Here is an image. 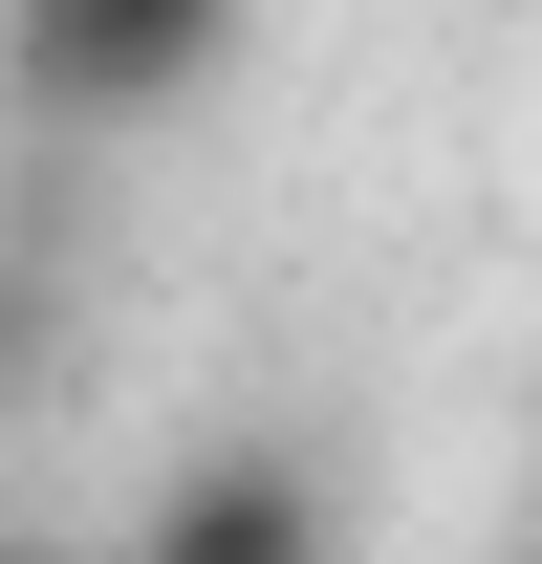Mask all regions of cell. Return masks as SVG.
I'll return each mask as SVG.
<instances>
[{
  "instance_id": "cell-3",
  "label": "cell",
  "mask_w": 542,
  "mask_h": 564,
  "mask_svg": "<svg viewBox=\"0 0 542 564\" xmlns=\"http://www.w3.org/2000/svg\"><path fill=\"white\" fill-rule=\"evenodd\" d=\"M44 369V261H0V391Z\"/></svg>"
},
{
  "instance_id": "cell-4",
  "label": "cell",
  "mask_w": 542,
  "mask_h": 564,
  "mask_svg": "<svg viewBox=\"0 0 542 564\" xmlns=\"http://www.w3.org/2000/svg\"><path fill=\"white\" fill-rule=\"evenodd\" d=\"M0 564H44V543H0Z\"/></svg>"
},
{
  "instance_id": "cell-2",
  "label": "cell",
  "mask_w": 542,
  "mask_h": 564,
  "mask_svg": "<svg viewBox=\"0 0 542 564\" xmlns=\"http://www.w3.org/2000/svg\"><path fill=\"white\" fill-rule=\"evenodd\" d=\"M131 564H326V478H304V456H196V478L131 521Z\"/></svg>"
},
{
  "instance_id": "cell-1",
  "label": "cell",
  "mask_w": 542,
  "mask_h": 564,
  "mask_svg": "<svg viewBox=\"0 0 542 564\" xmlns=\"http://www.w3.org/2000/svg\"><path fill=\"white\" fill-rule=\"evenodd\" d=\"M217 44H239V0H0V87L66 131H152Z\"/></svg>"
}]
</instances>
